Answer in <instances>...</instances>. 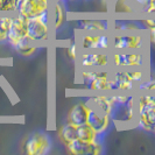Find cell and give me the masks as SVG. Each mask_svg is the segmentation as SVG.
Instances as JSON below:
<instances>
[{
	"instance_id": "cell-1",
	"label": "cell",
	"mask_w": 155,
	"mask_h": 155,
	"mask_svg": "<svg viewBox=\"0 0 155 155\" xmlns=\"http://www.w3.org/2000/svg\"><path fill=\"white\" fill-rule=\"evenodd\" d=\"M138 125L143 131L155 133V94L143 92L139 97Z\"/></svg>"
},
{
	"instance_id": "cell-2",
	"label": "cell",
	"mask_w": 155,
	"mask_h": 155,
	"mask_svg": "<svg viewBox=\"0 0 155 155\" xmlns=\"http://www.w3.org/2000/svg\"><path fill=\"white\" fill-rule=\"evenodd\" d=\"M27 36L34 42L46 41L49 36V15L48 11L27 19Z\"/></svg>"
},
{
	"instance_id": "cell-3",
	"label": "cell",
	"mask_w": 155,
	"mask_h": 155,
	"mask_svg": "<svg viewBox=\"0 0 155 155\" xmlns=\"http://www.w3.org/2000/svg\"><path fill=\"white\" fill-rule=\"evenodd\" d=\"M111 62L118 69H138L145 65V56L140 53V50L114 53L111 57Z\"/></svg>"
},
{
	"instance_id": "cell-4",
	"label": "cell",
	"mask_w": 155,
	"mask_h": 155,
	"mask_svg": "<svg viewBox=\"0 0 155 155\" xmlns=\"http://www.w3.org/2000/svg\"><path fill=\"white\" fill-rule=\"evenodd\" d=\"M83 82L92 91H110L111 90V74L107 71L85 70L81 74Z\"/></svg>"
},
{
	"instance_id": "cell-5",
	"label": "cell",
	"mask_w": 155,
	"mask_h": 155,
	"mask_svg": "<svg viewBox=\"0 0 155 155\" xmlns=\"http://www.w3.org/2000/svg\"><path fill=\"white\" fill-rule=\"evenodd\" d=\"M51 149V140L46 133H34L25 143V152L28 155H45Z\"/></svg>"
},
{
	"instance_id": "cell-6",
	"label": "cell",
	"mask_w": 155,
	"mask_h": 155,
	"mask_svg": "<svg viewBox=\"0 0 155 155\" xmlns=\"http://www.w3.org/2000/svg\"><path fill=\"white\" fill-rule=\"evenodd\" d=\"M50 1L45 0H16L15 12L27 19L45 13L49 8Z\"/></svg>"
},
{
	"instance_id": "cell-7",
	"label": "cell",
	"mask_w": 155,
	"mask_h": 155,
	"mask_svg": "<svg viewBox=\"0 0 155 155\" xmlns=\"http://www.w3.org/2000/svg\"><path fill=\"white\" fill-rule=\"evenodd\" d=\"M65 147L72 155H101L104 153V146L101 139L92 141L75 140Z\"/></svg>"
},
{
	"instance_id": "cell-8",
	"label": "cell",
	"mask_w": 155,
	"mask_h": 155,
	"mask_svg": "<svg viewBox=\"0 0 155 155\" xmlns=\"http://www.w3.org/2000/svg\"><path fill=\"white\" fill-rule=\"evenodd\" d=\"M112 41V48L114 50H140L143 47V38L140 34H121L114 35Z\"/></svg>"
},
{
	"instance_id": "cell-9",
	"label": "cell",
	"mask_w": 155,
	"mask_h": 155,
	"mask_svg": "<svg viewBox=\"0 0 155 155\" xmlns=\"http://www.w3.org/2000/svg\"><path fill=\"white\" fill-rule=\"evenodd\" d=\"M111 119L112 118H111L110 114L91 107L86 124L89 126H91L93 131L97 133L99 137H101V135H104L109 131L110 126H111Z\"/></svg>"
},
{
	"instance_id": "cell-10",
	"label": "cell",
	"mask_w": 155,
	"mask_h": 155,
	"mask_svg": "<svg viewBox=\"0 0 155 155\" xmlns=\"http://www.w3.org/2000/svg\"><path fill=\"white\" fill-rule=\"evenodd\" d=\"M81 46L84 50H107L112 46V41L105 34H84Z\"/></svg>"
},
{
	"instance_id": "cell-11",
	"label": "cell",
	"mask_w": 155,
	"mask_h": 155,
	"mask_svg": "<svg viewBox=\"0 0 155 155\" xmlns=\"http://www.w3.org/2000/svg\"><path fill=\"white\" fill-rule=\"evenodd\" d=\"M134 85H135V82L133 81L131 70H117L111 74V90L128 91V90H132Z\"/></svg>"
},
{
	"instance_id": "cell-12",
	"label": "cell",
	"mask_w": 155,
	"mask_h": 155,
	"mask_svg": "<svg viewBox=\"0 0 155 155\" xmlns=\"http://www.w3.org/2000/svg\"><path fill=\"white\" fill-rule=\"evenodd\" d=\"M27 36V18L18 14L12 18V23L8 31L7 42L13 47L19 40Z\"/></svg>"
},
{
	"instance_id": "cell-13",
	"label": "cell",
	"mask_w": 155,
	"mask_h": 155,
	"mask_svg": "<svg viewBox=\"0 0 155 155\" xmlns=\"http://www.w3.org/2000/svg\"><path fill=\"white\" fill-rule=\"evenodd\" d=\"M111 63V57L104 53H84L81 56L79 64L85 68H106Z\"/></svg>"
},
{
	"instance_id": "cell-14",
	"label": "cell",
	"mask_w": 155,
	"mask_h": 155,
	"mask_svg": "<svg viewBox=\"0 0 155 155\" xmlns=\"http://www.w3.org/2000/svg\"><path fill=\"white\" fill-rule=\"evenodd\" d=\"M134 116H135V101L133 97H131V99L126 103H116L111 118L123 123H130L133 120Z\"/></svg>"
},
{
	"instance_id": "cell-15",
	"label": "cell",
	"mask_w": 155,
	"mask_h": 155,
	"mask_svg": "<svg viewBox=\"0 0 155 155\" xmlns=\"http://www.w3.org/2000/svg\"><path fill=\"white\" fill-rule=\"evenodd\" d=\"M91 111V106H89L84 101H78L75 104L68 113L67 123L74 125H83L87 123L89 113Z\"/></svg>"
},
{
	"instance_id": "cell-16",
	"label": "cell",
	"mask_w": 155,
	"mask_h": 155,
	"mask_svg": "<svg viewBox=\"0 0 155 155\" xmlns=\"http://www.w3.org/2000/svg\"><path fill=\"white\" fill-rule=\"evenodd\" d=\"M77 126L78 125L67 123L63 126H60L57 130V137L64 146H68L70 142L77 140Z\"/></svg>"
},
{
	"instance_id": "cell-17",
	"label": "cell",
	"mask_w": 155,
	"mask_h": 155,
	"mask_svg": "<svg viewBox=\"0 0 155 155\" xmlns=\"http://www.w3.org/2000/svg\"><path fill=\"white\" fill-rule=\"evenodd\" d=\"M92 104L93 109H97L101 112H105L110 116L112 114L114 106H116L113 96H97L92 99Z\"/></svg>"
},
{
	"instance_id": "cell-18",
	"label": "cell",
	"mask_w": 155,
	"mask_h": 155,
	"mask_svg": "<svg viewBox=\"0 0 155 155\" xmlns=\"http://www.w3.org/2000/svg\"><path fill=\"white\" fill-rule=\"evenodd\" d=\"M14 50H15L18 54H20L21 56H31L34 53H36L38 50V47L35 45V42L31 40L28 36L22 38L21 40H19L15 45L13 46Z\"/></svg>"
},
{
	"instance_id": "cell-19",
	"label": "cell",
	"mask_w": 155,
	"mask_h": 155,
	"mask_svg": "<svg viewBox=\"0 0 155 155\" xmlns=\"http://www.w3.org/2000/svg\"><path fill=\"white\" fill-rule=\"evenodd\" d=\"M109 26V22L105 20H82L79 22V28L86 33L107 31Z\"/></svg>"
},
{
	"instance_id": "cell-20",
	"label": "cell",
	"mask_w": 155,
	"mask_h": 155,
	"mask_svg": "<svg viewBox=\"0 0 155 155\" xmlns=\"http://www.w3.org/2000/svg\"><path fill=\"white\" fill-rule=\"evenodd\" d=\"M101 137L92 130L91 126L87 124L78 125L77 126V140H85V141H92V140H99Z\"/></svg>"
},
{
	"instance_id": "cell-21",
	"label": "cell",
	"mask_w": 155,
	"mask_h": 155,
	"mask_svg": "<svg viewBox=\"0 0 155 155\" xmlns=\"http://www.w3.org/2000/svg\"><path fill=\"white\" fill-rule=\"evenodd\" d=\"M54 21H55V29H58L62 27V25L65 21V11L63 7L62 2H55L54 4Z\"/></svg>"
},
{
	"instance_id": "cell-22",
	"label": "cell",
	"mask_w": 155,
	"mask_h": 155,
	"mask_svg": "<svg viewBox=\"0 0 155 155\" xmlns=\"http://www.w3.org/2000/svg\"><path fill=\"white\" fill-rule=\"evenodd\" d=\"M11 23H12V18H9V16H0V43L7 41Z\"/></svg>"
},
{
	"instance_id": "cell-23",
	"label": "cell",
	"mask_w": 155,
	"mask_h": 155,
	"mask_svg": "<svg viewBox=\"0 0 155 155\" xmlns=\"http://www.w3.org/2000/svg\"><path fill=\"white\" fill-rule=\"evenodd\" d=\"M139 89L142 92L155 94V79H148V81H142L140 83Z\"/></svg>"
},
{
	"instance_id": "cell-24",
	"label": "cell",
	"mask_w": 155,
	"mask_h": 155,
	"mask_svg": "<svg viewBox=\"0 0 155 155\" xmlns=\"http://www.w3.org/2000/svg\"><path fill=\"white\" fill-rule=\"evenodd\" d=\"M16 0H0V12H15Z\"/></svg>"
},
{
	"instance_id": "cell-25",
	"label": "cell",
	"mask_w": 155,
	"mask_h": 155,
	"mask_svg": "<svg viewBox=\"0 0 155 155\" xmlns=\"http://www.w3.org/2000/svg\"><path fill=\"white\" fill-rule=\"evenodd\" d=\"M114 27H116L117 31H135V29H138V26L132 25V23H128V22H119V23H117Z\"/></svg>"
},
{
	"instance_id": "cell-26",
	"label": "cell",
	"mask_w": 155,
	"mask_h": 155,
	"mask_svg": "<svg viewBox=\"0 0 155 155\" xmlns=\"http://www.w3.org/2000/svg\"><path fill=\"white\" fill-rule=\"evenodd\" d=\"M143 9H145L146 14L155 16V0H145Z\"/></svg>"
},
{
	"instance_id": "cell-27",
	"label": "cell",
	"mask_w": 155,
	"mask_h": 155,
	"mask_svg": "<svg viewBox=\"0 0 155 155\" xmlns=\"http://www.w3.org/2000/svg\"><path fill=\"white\" fill-rule=\"evenodd\" d=\"M68 55L70 56L71 60H76L77 58V48H76V45H71V46L68 48Z\"/></svg>"
},
{
	"instance_id": "cell-28",
	"label": "cell",
	"mask_w": 155,
	"mask_h": 155,
	"mask_svg": "<svg viewBox=\"0 0 155 155\" xmlns=\"http://www.w3.org/2000/svg\"><path fill=\"white\" fill-rule=\"evenodd\" d=\"M142 23H143V26H145L146 28H148V29L154 28L155 27V16L154 18H147V19L142 20Z\"/></svg>"
},
{
	"instance_id": "cell-29",
	"label": "cell",
	"mask_w": 155,
	"mask_h": 155,
	"mask_svg": "<svg viewBox=\"0 0 155 155\" xmlns=\"http://www.w3.org/2000/svg\"><path fill=\"white\" fill-rule=\"evenodd\" d=\"M149 42L155 48V27L149 29Z\"/></svg>"
},
{
	"instance_id": "cell-30",
	"label": "cell",
	"mask_w": 155,
	"mask_h": 155,
	"mask_svg": "<svg viewBox=\"0 0 155 155\" xmlns=\"http://www.w3.org/2000/svg\"><path fill=\"white\" fill-rule=\"evenodd\" d=\"M50 1H54V2H62L64 0H50Z\"/></svg>"
},
{
	"instance_id": "cell-31",
	"label": "cell",
	"mask_w": 155,
	"mask_h": 155,
	"mask_svg": "<svg viewBox=\"0 0 155 155\" xmlns=\"http://www.w3.org/2000/svg\"><path fill=\"white\" fill-rule=\"evenodd\" d=\"M45 1H50V0H45Z\"/></svg>"
}]
</instances>
